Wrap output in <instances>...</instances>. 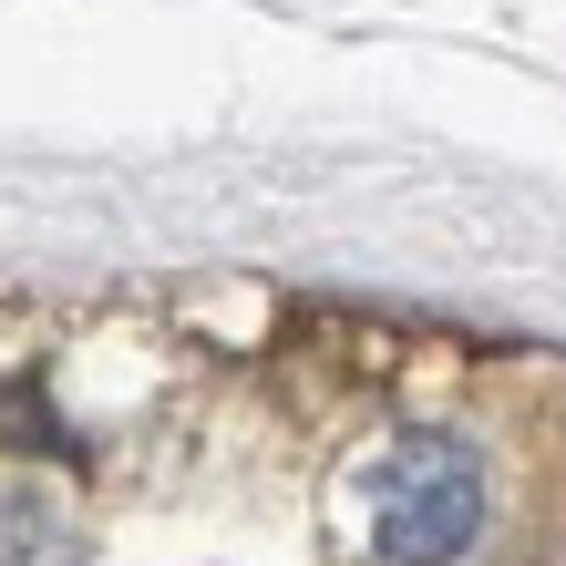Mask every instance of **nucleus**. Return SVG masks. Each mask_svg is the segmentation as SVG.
I'll return each instance as SVG.
<instances>
[{"instance_id": "obj_2", "label": "nucleus", "mask_w": 566, "mask_h": 566, "mask_svg": "<svg viewBox=\"0 0 566 566\" xmlns=\"http://www.w3.org/2000/svg\"><path fill=\"white\" fill-rule=\"evenodd\" d=\"M0 525H11V536H0V556H11V566H73V546H62V515H42L31 494H0Z\"/></svg>"}, {"instance_id": "obj_1", "label": "nucleus", "mask_w": 566, "mask_h": 566, "mask_svg": "<svg viewBox=\"0 0 566 566\" xmlns=\"http://www.w3.org/2000/svg\"><path fill=\"white\" fill-rule=\"evenodd\" d=\"M484 536V453L463 432H412L371 474V546L381 566H453Z\"/></svg>"}]
</instances>
